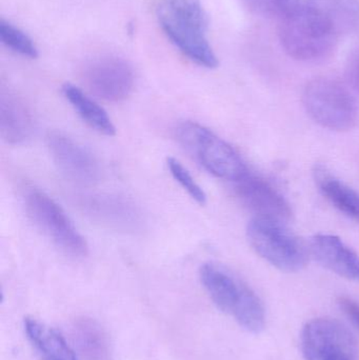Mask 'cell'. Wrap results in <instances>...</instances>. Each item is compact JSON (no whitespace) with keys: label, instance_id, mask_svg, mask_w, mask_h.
<instances>
[{"label":"cell","instance_id":"cell-1","mask_svg":"<svg viewBox=\"0 0 359 360\" xmlns=\"http://www.w3.org/2000/svg\"><path fill=\"white\" fill-rule=\"evenodd\" d=\"M278 8L280 44L303 63L328 58L339 38L359 27L358 0H278Z\"/></svg>","mask_w":359,"mask_h":360},{"label":"cell","instance_id":"cell-2","mask_svg":"<svg viewBox=\"0 0 359 360\" xmlns=\"http://www.w3.org/2000/svg\"><path fill=\"white\" fill-rule=\"evenodd\" d=\"M157 18L167 37L190 60L207 69L218 65L207 37L208 15L202 0H159Z\"/></svg>","mask_w":359,"mask_h":360},{"label":"cell","instance_id":"cell-3","mask_svg":"<svg viewBox=\"0 0 359 360\" xmlns=\"http://www.w3.org/2000/svg\"><path fill=\"white\" fill-rule=\"evenodd\" d=\"M200 278L213 304L242 329L253 334L265 329L263 302L235 273L221 264L208 262L200 268Z\"/></svg>","mask_w":359,"mask_h":360},{"label":"cell","instance_id":"cell-4","mask_svg":"<svg viewBox=\"0 0 359 360\" xmlns=\"http://www.w3.org/2000/svg\"><path fill=\"white\" fill-rule=\"evenodd\" d=\"M349 88L337 78H313L303 88V108L322 128L334 132L353 130L359 124V103Z\"/></svg>","mask_w":359,"mask_h":360},{"label":"cell","instance_id":"cell-5","mask_svg":"<svg viewBox=\"0 0 359 360\" xmlns=\"http://www.w3.org/2000/svg\"><path fill=\"white\" fill-rule=\"evenodd\" d=\"M175 133L185 151L213 176L235 182L248 172L236 150L206 127L194 122H181Z\"/></svg>","mask_w":359,"mask_h":360},{"label":"cell","instance_id":"cell-6","mask_svg":"<svg viewBox=\"0 0 359 360\" xmlns=\"http://www.w3.org/2000/svg\"><path fill=\"white\" fill-rule=\"evenodd\" d=\"M247 238L256 254L282 272H299L307 264L310 252L285 222L255 216L247 226Z\"/></svg>","mask_w":359,"mask_h":360},{"label":"cell","instance_id":"cell-7","mask_svg":"<svg viewBox=\"0 0 359 360\" xmlns=\"http://www.w3.org/2000/svg\"><path fill=\"white\" fill-rule=\"evenodd\" d=\"M25 201L30 219L63 254L72 258L88 255L86 238L54 199L41 191H31Z\"/></svg>","mask_w":359,"mask_h":360},{"label":"cell","instance_id":"cell-8","mask_svg":"<svg viewBox=\"0 0 359 360\" xmlns=\"http://www.w3.org/2000/svg\"><path fill=\"white\" fill-rule=\"evenodd\" d=\"M301 347L306 360H359L355 338L334 319L320 317L306 323Z\"/></svg>","mask_w":359,"mask_h":360},{"label":"cell","instance_id":"cell-9","mask_svg":"<svg viewBox=\"0 0 359 360\" xmlns=\"http://www.w3.org/2000/svg\"><path fill=\"white\" fill-rule=\"evenodd\" d=\"M81 76L92 94L110 103L124 101L134 88L133 68L128 61L115 55H103L89 61Z\"/></svg>","mask_w":359,"mask_h":360},{"label":"cell","instance_id":"cell-10","mask_svg":"<svg viewBox=\"0 0 359 360\" xmlns=\"http://www.w3.org/2000/svg\"><path fill=\"white\" fill-rule=\"evenodd\" d=\"M46 146L53 162L67 179L80 186H93L100 180L97 158L69 135L60 131L48 132Z\"/></svg>","mask_w":359,"mask_h":360},{"label":"cell","instance_id":"cell-11","mask_svg":"<svg viewBox=\"0 0 359 360\" xmlns=\"http://www.w3.org/2000/svg\"><path fill=\"white\" fill-rule=\"evenodd\" d=\"M80 207L93 220L122 232L143 229V212L130 199L119 195H91L80 200Z\"/></svg>","mask_w":359,"mask_h":360},{"label":"cell","instance_id":"cell-12","mask_svg":"<svg viewBox=\"0 0 359 360\" xmlns=\"http://www.w3.org/2000/svg\"><path fill=\"white\" fill-rule=\"evenodd\" d=\"M238 198L259 217L288 221L292 210L287 199L268 180L250 170L235 181Z\"/></svg>","mask_w":359,"mask_h":360},{"label":"cell","instance_id":"cell-13","mask_svg":"<svg viewBox=\"0 0 359 360\" xmlns=\"http://www.w3.org/2000/svg\"><path fill=\"white\" fill-rule=\"evenodd\" d=\"M309 252L327 270L359 283V255L343 239L331 234L315 235L310 240Z\"/></svg>","mask_w":359,"mask_h":360},{"label":"cell","instance_id":"cell-14","mask_svg":"<svg viewBox=\"0 0 359 360\" xmlns=\"http://www.w3.org/2000/svg\"><path fill=\"white\" fill-rule=\"evenodd\" d=\"M35 117L27 101L12 91L0 96V135L8 145H23L33 136Z\"/></svg>","mask_w":359,"mask_h":360},{"label":"cell","instance_id":"cell-15","mask_svg":"<svg viewBox=\"0 0 359 360\" xmlns=\"http://www.w3.org/2000/svg\"><path fill=\"white\" fill-rule=\"evenodd\" d=\"M23 331L39 360H78L65 336L48 323L33 316L23 319Z\"/></svg>","mask_w":359,"mask_h":360},{"label":"cell","instance_id":"cell-16","mask_svg":"<svg viewBox=\"0 0 359 360\" xmlns=\"http://www.w3.org/2000/svg\"><path fill=\"white\" fill-rule=\"evenodd\" d=\"M320 194L341 213L359 220V192L333 174L324 165H315L312 171Z\"/></svg>","mask_w":359,"mask_h":360},{"label":"cell","instance_id":"cell-17","mask_svg":"<svg viewBox=\"0 0 359 360\" xmlns=\"http://www.w3.org/2000/svg\"><path fill=\"white\" fill-rule=\"evenodd\" d=\"M63 94L69 101L76 113L93 130L105 136H114L116 128L107 112L98 103H95L90 96L78 86L72 84L63 86Z\"/></svg>","mask_w":359,"mask_h":360},{"label":"cell","instance_id":"cell-18","mask_svg":"<svg viewBox=\"0 0 359 360\" xmlns=\"http://www.w3.org/2000/svg\"><path fill=\"white\" fill-rule=\"evenodd\" d=\"M78 338L82 354L88 360H109V350L103 330L92 321H84L78 327Z\"/></svg>","mask_w":359,"mask_h":360},{"label":"cell","instance_id":"cell-19","mask_svg":"<svg viewBox=\"0 0 359 360\" xmlns=\"http://www.w3.org/2000/svg\"><path fill=\"white\" fill-rule=\"evenodd\" d=\"M0 39L2 44L16 54L27 58L38 57V49L33 39L27 33L10 21H0Z\"/></svg>","mask_w":359,"mask_h":360},{"label":"cell","instance_id":"cell-20","mask_svg":"<svg viewBox=\"0 0 359 360\" xmlns=\"http://www.w3.org/2000/svg\"><path fill=\"white\" fill-rule=\"evenodd\" d=\"M167 167H168L173 179L181 184V188L190 195L193 200H195L198 205H206L207 194L204 188L196 182L191 173L183 167L179 160L174 158H167Z\"/></svg>","mask_w":359,"mask_h":360},{"label":"cell","instance_id":"cell-21","mask_svg":"<svg viewBox=\"0 0 359 360\" xmlns=\"http://www.w3.org/2000/svg\"><path fill=\"white\" fill-rule=\"evenodd\" d=\"M345 74L348 86L359 95V46L354 49L348 57Z\"/></svg>","mask_w":359,"mask_h":360},{"label":"cell","instance_id":"cell-22","mask_svg":"<svg viewBox=\"0 0 359 360\" xmlns=\"http://www.w3.org/2000/svg\"><path fill=\"white\" fill-rule=\"evenodd\" d=\"M242 1L251 12L259 16L272 17L274 15L280 16L278 0H242Z\"/></svg>","mask_w":359,"mask_h":360},{"label":"cell","instance_id":"cell-23","mask_svg":"<svg viewBox=\"0 0 359 360\" xmlns=\"http://www.w3.org/2000/svg\"><path fill=\"white\" fill-rule=\"evenodd\" d=\"M339 308L347 315L348 319L359 328V302L350 297H339Z\"/></svg>","mask_w":359,"mask_h":360}]
</instances>
